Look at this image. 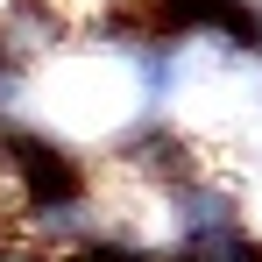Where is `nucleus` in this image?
<instances>
[{"label":"nucleus","instance_id":"nucleus-1","mask_svg":"<svg viewBox=\"0 0 262 262\" xmlns=\"http://www.w3.org/2000/svg\"><path fill=\"white\" fill-rule=\"evenodd\" d=\"M121 163L142 170L149 184H163V191H170V184H191V177H206V170H199V149H191L170 121H142V128H128V135H121Z\"/></svg>","mask_w":262,"mask_h":262}]
</instances>
